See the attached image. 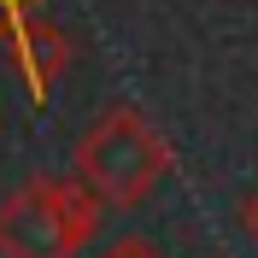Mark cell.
Listing matches in <instances>:
<instances>
[{
  "label": "cell",
  "mask_w": 258,
  "mask_h": 258,
  "mask_svg": "<svg viewBox=\"0 0 258 258\" xmlns=\"http://www.w3.org/2000/svg\"><path fill=\"white\" fill-rule=\"evenodd\" d=\"M241 229H246V235L258 241V188L246 194V206H241Z\"/></svg>",
  "instance_id": "obj_6"
},
{
  "label": "cell",
  "mask_w": 258,
  "mask_h": 258,
  "mask_svg": "<svg viewBox=\"0 0 258 258\" xmlns=\"http://www.w3.org/2000/svg\"><path fill=\"white\" fill-rule=\"evenodd\" d=\"M100 258H164V252H159L153 241H141V235H123V241H112Z\"/></svg>",
  "instance_id": "obj_4"
},
{
  "label": "cell",
  "mask_w": 258,
  "mask_h": 258,
  "mask_svg": "<svg viewBox=\"0 0 258 258\" xmlns=\"http://www.w3.org/2000/svg\"><path fill=\"white\" fill-rule=\"evenodd\" d=\"M47 0H0V24H12V18H24V12H41Z\"/></svg>",
  "instance_id": "obj_5"
},
{
  "label": "cell",
  "mask_w": 258,
  "mask_h": 258,
  "mask_svg": "<svg viewBox=\"0 0 258 258\" xmlns=\"http://www.w3.org/2000/svg\"><path fill=\"white\" fill-rule=\"evenodd\" d=\"M100 229V200L77 176H30L0 200V258H77Z\"/></svg>",
  "instance_id": "obj_2"
},
{
  "label": "cell",
  "mask_w": 258,
  "mask_h": 258,
  "mask_svg": "<svg viewBox=\"0 0 258 258\" xmlns=\"http://www.w3.org/2000/svg\"><path fill=\"white\" fill-rule=\"evenodd\" d=\"M0 41H6V53H12V71L24 77L30 100H47L53 88H59L64 64H71V41L59 35L53 18L24 12V18H12V24H0Z\"/></svg>",
  "instance_id": "obj_3"
},
{
  "label": "cell",
  "mask_w": 258,
  "mask_h": 258,
  "mask_svg": "<svg viewBox=\"0 0 258 258\" xmlns=\"http://www.w3.org/2000/svg\"><path fill=\"white\" fill-rule=\"evenodd\" d=\"M170 176V141L147 123L135 106H112L94 129L77 141V182L100 206H141L147 194Z\"/></svg>",
  "instance_id": "obj_1"
}]
</instances>
